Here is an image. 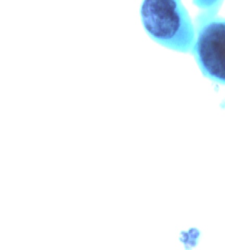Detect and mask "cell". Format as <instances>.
<instances>
[{"mask_svg": "<svg viewBox=\"0 0 225 250\" xmlns=\"http://www.w3.org/2000/svg\"><path fill=\"white\" fill-rule=\"evenodd\" d=\"M141 22L150 39L164 48L191 53L196 27L182 0H142Z\"/></svg>", "mask_w": 225, "mask_h": 250, "instance_id": "obj_1", "label": "cell"}, {"mask_svg": "<svg viewBox=\"0 0 225 250\" xmlns=\"http://www.w3.org/2000/svg\"><path fill=\"white\" fill-rule=\"evenodd\" d=\"M191 53L206 78L225 85V19L199 14Z\"/></svg>", "mask_w": 225, "mask_h": 250, "instance_id": "obj_2", "label": "cell"}, {"mask_svg": "<svg viewBox=\"0 0 225 250\" xmlns=\"http://www.w3.org/2000/svg\"><path fill=\"white\" fill-rule=\"evenodd\" d=\"M225 0H192L195 6L198 7L200 14L208 16H216Z\"/></svg>", "mask_w": 225, "mask_h": 250, "instance_id": "obj_3", "label": "cell"}, {"mask_svg": "<svg viewBox=\"0 0 225 250\" xmlns=\"http://www.w3.org/2000/svg\"><path fill=\"white\" fill-rule=\"evenodd\" d=\"M221 106L223 107V108H225V103H224V104H222V106Z\"/></svg>", "mask_w": 225, "mask_h": 250, "instance_id": "obj_4", "label": "cell"}]
</instances>
